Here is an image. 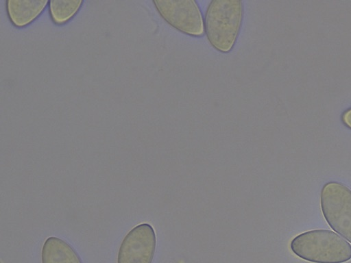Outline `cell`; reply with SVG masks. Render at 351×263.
<instances>
[{"label": "cell", "instance_id": "1", "mask_svg": "<svg viewBox=\"0 0 351 263\" xmlns=\"http://www.w3.org/2000/svg\"><path fill=\"white\" fill-rule=\"evenodd\" d=\"M240 0H213L206 10L204 32L210 45L217 51L230 52L237 40L243 19Z\"/></svg>", "mask_w": 351, "mask_h": 263}, {"label": "cell", "instance_id": "2", "mask_svg": "<svg viewBox=\"0 0 351 263\" xmlns=\"http://www.w3.org/2000/svg\"><path fill=\"white\" fill-rule=\"evenodd\" d=\"M290 249L312 263H345L351 260V245L341 236L326 229H311L295 236Z\"/></svg>", "mask_w": 351, "mask_h": 263}, {"label": "cell", "instance_id": "3", "mask_svg": "<svg viewBox=\"0 0 351 263\" xmlns=\"http://www.w3.org/2000/svg\"><path fill=\"white\" fill-rule=\"evenodd\" d=\"M320 208L330 227L351 243V189L337 181L326 182L320 192Z\"/></svg>", "mask_w": 351, "mask_h": 263}, {"label": "cell", "instance_id": "4", "mask_svg": "<svg viewBox=\"0 0 351 263\" xmlns=\"http://www.w3.org/2000/svg\"><path fill=\"white\" fill-rule=\"evenodd\" d=\"M153 3L162 18L180 32L197 38L205 34L204 16L196 1L162 0Z\"/></svg>", "mask_w": 351, "mask_h": 263}, {"label": "cell", "instance_id": "5", "mask_svg": "<svg viewBox=\"0 0 351 263\" xmlns=\"http://www.w3.org/2000/svg\"><path fill=\"white\" fill-rule=\"evenodd\" d=\"M156 248V236L149 223L137 225L123 238L117 252V263H152Z\"/></svg>", "mask_w": 351, "mask_h": 263}, {"label": "cell", "instance_id": "6", "mask_svg": "<svg viewBox=\"0 0 351 263\" xmlns=\"http://www.w3.org/2000/svg\"><path fill=\"white\" fill-rule=\"evenodd\" d=\"M41 263H82L78 253L66 240L47 238L41 249Z\"/></svg>", "mask_w": 351, "mask_h": 263}, {"label": "cell", "instance_id": "7", "mask_svg": "<svg viewBox=\"0 0 351 263\" xmlns=\"http://www.w3.org/2000/svg\"><path fill=\"white\" fill-rule=\"evenodd\" d=\"M47 3L45 0H9L8 14L14 25L24 27L35 20Z\"/></svg>", "mask_w": 351, "mask_h": 263}, {"label": "cell", "instance_id": "8", "mask_svg": "<svg viewBox=\"0 0 351 263\" xmlns=\"http://www.w3.org/2000/svg\"><path fill=\"white\" fill-rule=\"evenodd\" d=\"M82 1L53 0L49 1V12L54 23L62 24L71 19L78 11Z\"/></svg>", "mask_w": 351, "mask_h": 263}, {"label": "cell", "instance_id": "9", "mask_svg": "<svg viewBox=\"0 0 351 263\" xmlns=\"http://www.w3.org/2000/svg\"><path fill=\"white\" fill-rule=\"evenodd\" d=\"M343 123L351 129V108H348L341 115Z\"/></svg>", "mask_w": 351, "mask_h": 263}]
</instances>
